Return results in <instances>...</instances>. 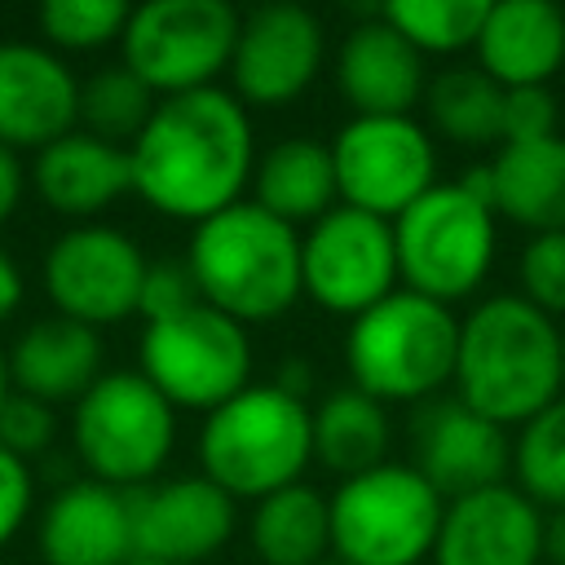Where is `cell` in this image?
Segmentation results:
<instances>
[{
	"label": "cell",
	"mask_w": 565,
	"mask_h": 565,
	"mask_svg": "<svg viewBox=\"0 0 565 565\" xmlns=\"http://www.w3.org/2000/svg\"><path fill=\"white\" fill-rule=\"evenodd\" d=\"M132 194L159 216L203 225L243 203L256 172V137L247 106L225 88L159 97L150 124L128 146Z\"/></svg>",
	"instance_id": "6da1fadb"
},
{
	"label": "cell",
	"mask_w": 565,
	"mask_h": 565,
	"mask_svg": "<svg viewBox=\"0 0 565 565\" xmlns=\"http://www.w3.org/2000/svg\"><path fill=\"white\" fill-rule=\"evenodd\" d=\"M455 397L490 424H525L565 388L561 322L539 313L521 291L481 300L459 322Z\"/></svg>",
	"instance_id": "7a4b0ae2"
},
{
	"label": "cell",
	"mask_w": 565,
	"mask_h": 565,
	"mask_svg": "<svg viewBox=\"0 0 565 565\" xmlns=\"http://www.w3.org/2000/svg\"><path fill=\"white\" fill-rule=\"evenodd\" d=\"M185 265L203 305L234 322H269L296 305L300 291V234L256 207L252 199L207 216L190 234Z\"/></svg>",
	"instance_id": "3957f363"
},
{
	"label": "cell",
	"mask_w": 565,
	"mask_h": 565,
	"mask_svg": "<svg viewBox=\"0 0 565 565\" xmlns=\"http://www.w3.org/2000/svg\"><path fill=\"white\" fill-rule=\"evenodd\" d=\"M313 459V411L278 384H247L199 428V468L234 503L296 486Z\"/></svg>",
	"instance_id": "277c9868"
},
{
	"label": "cell",
	"mask_w": 565,
	"mask_h": 565,
	"mask_svg": "<svg viewBox=\"0 0 565 565\" xmlns=\"http://www.w3.org/2000/svg\"><path fill=\"white\" fill-rule=\"evenodd\" d=\"M459 318L419 291L397 287L366 313L349 322L344 366L353 388L375 402H428L446 380H455Z\"/></svg>",
	"instance_id": "5b68a950"
},
{
	"label": "cell",
	"mask_w": 565,
	"mask_h": 565,
	"mask_svg": "<svg viewBox=\"0 0 565 565\" xmlns=\"http://www.w3.org/2000/svg\"><path fill=\"white\" fill-rule=\"evenodd\" d=\"M177 441V406L141 371H106L71 406V446L84 472L115 490L150 486Z\"/></svg>",
	"instance_id": "8992f818"
},
{
	"label": "cell",
	"mask_w": 565,
	"mask_h": 565,
	"mask_svg": "<svg viewBox=\"0 0 565 565\" xmlns=\"http://www.w3.org/2000/svg\"><path fill=\"white\" fill-rule=\"evenodd\" d=\"M397 278L437 305L477 291L494 260V207L463 181L433 185L393 221Z\"/></svg>",
	"instance_id": "52a82bcc"
},
{
	"label": "cell",
	"mask_w": 565,
	"mask_h": 565,
	"mask_svg": "<svg viewBox=\"0 0 565 565\" xmlns=\"http://www.w3.org/2000/svg\"><path fill=\"white\" fill-rule=\"evenodd\" d=\"M446 499L411 468L380 463L331 494V547L344 565H419L433 556Z\"/></svg>",
	"instance_id": "ba28073f"
},
{
	"label": "cell",
	"mask_w": 565,
	"mask_h": 565,
	"mask_svg": "<svg viewBox=\"0 0 565 565\" xmlns=\"http://www.w3.org/2000/svg\"><path fill=\"white\" fill-rule=\"evenodd\" d=\"M238 26L243 18L225 0H150L128 13L119 62L154 97L216 88V75L230 71Z\"/></svg>",
	"instance_id": "9c48e42d"
},
{
	"label": "cell",
	"mask_w": 565,
	"mask_h": 565,
	"mask_svg": "<svg viewBox=\"0 0 565 565\" xmlns=\"http://www.w3.org/2000/svg\"><path fill=\"white\" fill-rule=\"evenodd\" d=\"M137 353L141 375L181 411H216L238 397L252 375L247 327L203 300L172 318L146 322Z\"/></svg>",
	"instance_id": "30bf717a"
},
{
	"label": "cell",
	"mask_w": 565,
	"mask_h": 565,
	"mask_svg": "<svg viewBox=\"0 0 565 565\" xmlns=\"http://www.w3.org/2000/svg\"><path fill=\"white\" fill-rule=\"evenodd\" d=\"M331 163L340 203L380 221H397L437 185L433 141L411 115H353L331 141Z\"/></svg>",
	"instance_id": "8fae6325"
},
{
	"label": "cell",
	"mask_w": 565,
	"mask_h": 565,
	"mask_svg": "<svg viewBox=\"0 0 565 565\" xmlns=\"http://www.w3.org/2000/svg\"><path fill=\"white\" fill-rule=\"evenodd\" d=\"M146 269L150 260L141 256L132 234L88 221V225L62 230L49 243L40 282L62 318L102 331L141 309Z\"/></svg>",
	"instance_id": "7c38bea8"
},
{
	"label": "cell",
	"mask_w": 565,
	"mask_h": 565,
	"mask_svg": "<svg viewBox=\"0 0 565 565\" xmlns=\"http://www.w3.org/2000/svg\"><path fill=\"white\" fill-rule=\"evenodd\" d=\"M393 221L335 203L300 238V291L331 313H366L397 291Z\"/></svg>",
	"instance_id": "4fadbf2b"
},
{
	"label": "cell",
	"mask_w": 565,
	"mask_h": 565,
	"mask_svg": "<svg viewBox=\"0 0 565 565\" xmlns=\"http://www.w3.org/2000/svg\"><path fill=\"white\" fill-rule=\"evenodd\" d=\"M411 468L450 503L512 472V441L459 397H428L411 419Z\"/></svg>",
	"instance_id": "5bb4252c"
},
{
	"label": "cell",
	"mask_w": 565,
	"mask_h": 565,
	"mask_svg": "<svg viewBox=\"0 0 565 565\" xmlns=\"http://www.w3.org/2000/svg\"><path fill=\"white\" fill-rule=\"evenodd\" d=\"M128 508H132L137 561H159V565H199L216 556L238 525L234 499L221 486H212L203 472L128 490Z\"/></svg>",
	"instance_id": "9a60e30c"
},
{
	"label": "cell",
	"mask_w": 565,
	"mask_h": 565,
	"mask_svg": "<svg viewBox=\"0 0 565 565\" xmlns=\"http://www.w3.org/2000/svg\"><path fill=\"white\" fill-rule=\"evenodd\" d=\"M322 66V22L305 4H260L243 18L230 84L243 106L296 102Z\"/></svg>",
	"instance_id": "2e32d148"
},
{
	"label": "cell",
	"mask_w": 565,
	"mask_h": 565,
	"mask_svg": "<svg viewBox=\"0 0 565 565\" xmlns=\"http://www.w3.org/2000/svg\"><path fill=\"white\" fill-rule=\"evenodd\" d=\"M79 128V79L49 49L31 40H0V146L44 150Z\"/></svg>",
	"instance_id": "e0dca14e"
},
{
	"label": "cell",
	"mask_w": 565,
	"mask_h": 565,
	"mask_svg": "<svg viewBox=\"0 0 565 565\" xmlns=\"http://www.w3.org/2000/svg\"><path fill=\"white\" fill-rule=\"evenodd\" d=\"M543 512L516 486L450 499L433 543V565H539Z\"/></svg>",
	"instance_id": "ac0fdd59"
},
{
	"label": "cell",
	"mask_w": 565,
	"mask_h": 565,
	"mask_svg": "<svg viewBox=\"0 0 565 565\" xmlns=\"http://www.w3.org/2000/svg\"><path fill=\"white\" fill-rule=\"evenodd\" d=\"M35 547L44 565H132L137 547L128 490L93 477L62 486L40 512Z\"/></svg>",
	"instance_id": "d6986e66"
},
{
	"label": "cell",
	"mask_w": 565,
	"mask_h": 565,
	"mask_svg": "<svg viewBox=\"0 0 565 565\" xmlns=\"http://www.w3.org/2000/svg\"><path fill=\"white\" fill-rule=\"evenodd\" d=\"M335 88L353 115H411L428 88L424 53L375 13L340 40Z\"/></svg>",
	"instance_id": "ffe728a7"
},
{
	"label": "cell",
	"mask_w": 565,
	"mask_h": 565,
	"mask_svg": "<svg viewBox=\"0 0 565 565\" xmlns=\"http://www.w3.org/2000/svg\"><path fill=\"white\" fill-rule=\"evenodd\" d=\"M26 181L44 207H53L66 221L88 225V216L106 212L115 199L132 190V163L124 146H110L75 128L35 154Z\"/></svg>",
	"instance_id": "44dd1931"
},
{
	"label": "cell",
	"mask_w": 565,
	"mask_h": 565,
	"mask_svg": "<svg viewBox=\"0 0 565 565\" xmlns=\"http://www.w3.org/2000/svg\"><path fill=\"white\" fill-rule=\"evenodd\" d=\"M4 362H9V384L49 406H62V402L75 406L106 375L102 371V335L62 313L26 322L18 331V340L9 344Z\"/></svg>",
	"instance_id": "7402d4cb"
},
{
	"label": "cell",
	"mask_w": 565,
	"mask_h": 565,
	"mask_svg": "<svg viewBox=\"0 0 565 565\" xmlns=\"http://www.w3.org/2000/svg\"><path fill=\"white\" fill-rule=\"evenodd\" d=\"M565 62V9L552 0H499L477 35V66L499 88H547Z\"/></svg>",
	"instance_id": "603a6c76"
},
{
	"label": "cell",
	"mask_w": 565,
	"mask_h": 565,
	"mask_svg": "<svg viewBox=\"0 0 565 565\" xmlns=\"http://www.w3.org/2000/svg\"><path fill=\"white\" fill-rule=\"evenodd\" d=\"M490 168V207L530 234L565 230V137L499 146Z\"/></svg>",
	"instance_id": "cb8c5ba5"
},
{
	"label": "cell",
	"mask_w": 565,
	"mask_h": 565,
	"mask_svg": "<svg viewBox=\"0 0 565 565\" xmlns=\"http://www.w3.org/2000/svg\"><path fill=\"white\" fill-rule=\"evenodd\" d=\"M340 190H335V163H331V146L313 141V137H287L274 141L252 172V203L265 207L269 216L296 225H313L318 216H327L335 207Z\"/></svg>",
	"instance_id": "d4e9b609"
},
{
	"label": "cell",
	"mask_w": 565,
	"mask_h": 565,
	"mask_svg": "<svg viewBox=\"0 0 565 565\" xmlns=\"http://www.w3.org/2000/svg\"><path fill=\"white\" fill-rule=\"evenodd\" d=\"M247 534L260 565H322L331 547V499L305 481L282 486L256 503Z\"/></svg>",
	"instance_id": "484cf974"
},
{
	"label": "cell",
	"mask_w": 565,
	"mask_h": 565,
	"mask_svg": "<svg viewBox=\"0 0 565 565\" xmlns=\"http://www.w3.org/2000/svg\"><path fill=\"white\" fill-rule=\"evenodd\" d=\"M388 441H393V428H388L384 402H375L353 384L327 393L313 411V455L344 481L388 463L384 459Z\"/></svg>",
	"instance_id": "4316f807"
},
{
	"label": "cell",
	"mask_w": 565,
	"mask_h": 565,
	"mask_svg": "<svg viewBox=\"0 0 565 565\" xmlns=\"http://www.w3.org/2000/svg\"><path fill=\"white\" fill-rule=\"evenodd\" d=\"M503 93L481 66H446L424 88L428 124L459 146L503 141Z\"/></svg>",
	"instance_id": "83f0119b"
},
{
	"label": "cell",
	"mask_w": 565,
	"mask_h": 565,
	"mask_svg": "<svg viewBox=\"0 0 565 565\" xmlns=\"http://www.w3.org/2000/svg\"><path fill=\"white\" fill-rule=\"evenodd\" d=\"M154 106H159V97L124 62L102 66L79 84V128L110 146H124V150L141 137Z\"/></svg>",
	"instance_id": "f1b7e54d"
},
{
	"label": "cell",
	"mask_w": 565,
	"mask_h": 565,
	"mask_svg": "<svg viewBox=\"0 0 565 565\" xmlns=\"http://www.w3.org/2000/svg\"><path fill=\"white\" fill-rule=\"evenodd\" d=\"M512 477H516V490L539 512L565 508V397H556L552 406H543L534 419L516 428Z\"/></svg>",
	"instance_id": "f546056e"
},
{
	"label": "cell",
	"mask_w": 565,
	"mask_h": 565,
	"mask_svg": "<svg viewBox=\"0 0 565 565\" xmlns=\"http://www.w3.org/2000/svg\"><path fill=\"white\" fill-rule=\"evenodd\" d=\"M490 4L486 0H388L380 18L406 35L419 53H459L477 49V35L486 26Z\"/></svg>",
	"instance_id": "4dcf8cb0"
},
{
	"label": "cell",
	"mask_w": 565,
	"mask_h": 565,
	"mask_svg": "<svg viewBox=\"0 0 565 565\" xmlns=\"http://www.w3.org/2000/svg\"><path fill=\"white\" fill-rule=\"evenodd\" d=\"M128 4L124 0H44L35 13V26L49 49L66 53H88L124 35L128 26Z\"/></svg>",
	"instance_id": "1f68e13d"
},
{
	"label": "cell",
	"mask_w": 565,
	"mask_h": 565,
	"mask_svg": "<svg viewBox=\"0 0 565 565\" xmlns=\"http://www.w3.org/2000/svg\"><path fill=\"white\" fill-rule=\"evenodd\" d=\"M516 278H521V296L539 313L565 318V230L530 234V243L521 247V260H516Z\"/></svg>",
	"instance_id": "d6a6232c"
},
{
	"label": "cell",
	"mask_w": 565,
	"mask_h": 565,
	"mask_svg": "<svg viewBox=\"0 0 565 565\" xmlns=\"http://www.w3.org/2000/svg\"><path fill=\"white\" fill-rule=\"evenodd\" d=\"M57 437V415L49 402L26 397L18 388H9V397L0 402V446L18 459H35L53 446Z\"/></svg>",
	"instance_id": "836d02e7"
},
{
	"label": "cell",
	"mask_w": 565,
	"mask_h": 565,
	"mask_svg": "<svg viewBox=\"0 0 565 565\" xmlns=\"http://www.w3.org/2000/svg\"><path fill=\"white\" fill-rule=\"evenodd\" d=\"M556 137V97L552 88H508L503 93V146Z\"/></svg>",
	"instance_id": "e575fe53"
},
{
	"label": "cell",
	"mask_w": 565,
	"mask_h": 565,
	"mask_svg": "<svg viewBox=\"0 0 565 565\" xmlns=\"http://www.w3.org/2000/svg\"><path fill=\"white\" fill-rule=\"evenodd\" d=\"M203 296L194 287V274L185 260H159L146 269V287H141V318L146 322H159V318H172L181 309H194Z\"/></svg>",
	"instance_id": "d590c367"
},
{
	"label": "cell",
	"mask_w": 565,
	"mask_h": 565,
	"mask_svg": "<svg viewBox=\"0 0 565 565\" xmlns=\"http://www.w3.org/2000/svg\"><path fill=\"white\" fill-rule=\"evenodd\" d=\"M31 503H35V477H31V463L9 455L0 446V547L13 543V534L26 525L31 516Z\"/></svg>",
	"instance_id": "8d00e7d4"
},
{
	"label": "cell",
	"mask_w": 565,
	"mask_h": 565,
	"mask_svg": "<svg viewBox=\"0 0 565 565\" xmlns=\"http://www.w3.org/2000/svg\"><path fill=\"white\" fill-rule=\"evenodd\" d=\"M22 194H26V168H22V159L13 150L0 146V225L18 212Z\"/></svg>",
	"instance_id": "74e56055"
},
{
	"label": "cell",
	"mask_w": 565,
	"mask_h": 565,
	"mask_svg": "<svg viewBox=\"0 0 565 565\" xmlns=\"http://www.w3.org/2000/svg\"><path fill=\"white\" fill-rule=\"evenodd\" d=\"M18 305H22V269H18V260L0 247V322L13 318Z\"/></svg>",
	"instance_id": "f35d334b"
},
{
	"label": "cell",
	"mask_w": 565,
	"mask_h": 565,
	"mask_svg": "<svg viewBox=\"0 0 565 565\" xmlns=\"http://www.w3.org/2000/svg\"><path fill=\"white\" fill-rule=\"evenodd\" d=\"M543 556L552 565H565V508L543 516Z\"/></svg>",
	"instance_id": "ab89813d"
},
{
	"label": "cell",
	"mask_w": 565,
	"mask_h": 565,
	"mask_svg": "<svg viewBox=\"0 0 565 565\" xmlns=\"http://www.w3.org/2000/svg\"><path fill=\"white\" fill-rule=\"evenodd\" d=\"M282 393H291V397H300L305 402V393H309V366L305 362H287V366H278V380H274Z\"/></svg>",
	"instance_id": "60d3db41"
},
{
	"label": "cell",
	"mask_w": 565,
	"mask_h": 565,
	"mask_svg": "<svg viewBox=\"0 0 565 565\" xmlns=\"http://www.w3.org/2000/svg\"><path fill=\"white\" fill-rule=\"evenodd\" d=\"M9 388H13V384H9V362H4V349H0V402L9 397Z\"/></svg>",
	"instance_id": "b9f144b4"
},
{
	"label": "cell",
	"mask_w": 565,
	"mask_h": 565,
	"mask_svg": "<svg viewBox=\"0 0 565 565\" xmlns=\"http://www.w3.org/2000/svg\"><path fill=\"white\" fill-rule=\"evenodd\" d=\"M132 565H159V561H132Z\"/></svg>",
	"instance_id": "7bdbcfd3"
},
{
	"label": "cell",
	"mask_w": 565,
	"mask_h": 565,
	"mask_svg": "<svg viewBox=\"0 0 565 565\" xmlns=\"http://www.w3.org/2000/svg\"><path fill=\"white\" fill-rule=\"evenodd\" d=\"M322 565H344V561H322Z\"/></svg>",
	"instance_id": "ee69618b"
},
{
	"label": "cell",
	"mask_w": 565,
	"mask_h": 565,
	"mask_svg": "<svg viewBox=\"0 0 565 565\" xmlns=\"http://www.w3.org/2000/svg\"><path fill=\"white\" fill-rule=\"evenodd\" d=\"M561 340H565V327H561Z\"/></svg>",
	"instance_id": "f6af8a7d"
}]
</instances>
